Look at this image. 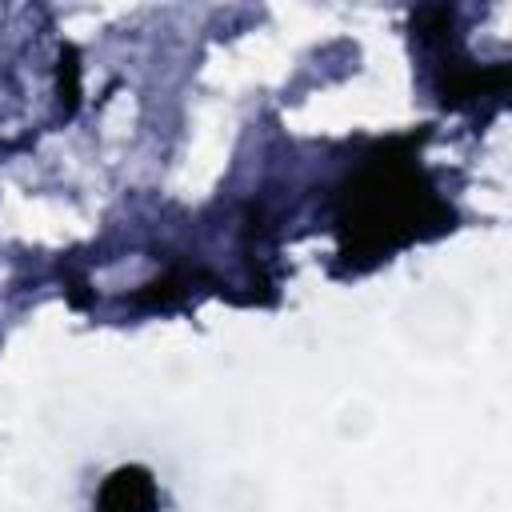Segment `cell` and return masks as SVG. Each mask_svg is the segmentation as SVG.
I'll return each instance as SVG.
<instances>
[{
    "instance_id": "6da1fadb",
    "label": "cell",
    "mask_w": 512,
    "mask_h": 512,
    "mask_svg": "<svg viewBox=\"0 0 512 512\" xmlns=\"http://www.w3.org/2000/svg\"><path fill=\"white\" fill-rule=\"evenodd\" d=\"M428 216L444 220V208L432 200L428 188H420L416 172L400 168L396 160H376L352 180L344 196L340 256L352 264L380 260L396 244L420 236V224H428Z\"/></svg>"
},
{
    "instance_id": "7a4b0ae2",
    "label": "cell",
    "mask_w": 512,
    "mask_h": 512,
    "mask_svg": "<svg viewBox=\"0 0 512 512\" xmlns=\"http://www.w3.org/2000/svg\"><path fill=\"white\" fill-rule=\"evenodd\" d=\"M156 508V484L144 468H116L96 500V512H152Z\"/></svg>"
}]
</instances>
